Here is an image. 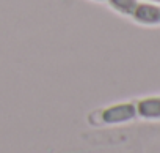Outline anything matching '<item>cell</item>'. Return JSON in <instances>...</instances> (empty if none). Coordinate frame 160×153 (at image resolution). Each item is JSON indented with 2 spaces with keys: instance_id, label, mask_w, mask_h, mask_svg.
<instances>
[{
  "instance_id": "cell-1",
  "label": "cell",
  "mask_w": 160,
  "mask_h": 153,
  "mask_svg": "<svg viewBox=\"0 0 160 153\" xmlns=\"http://www.w3.org/2000/svg\"><path fill=\"white\" fill-rule=\"evenodd\" d=\"M135 114H137V107L133 104L122 103V104L107 107L102 112V120L108 125H115V123H122V122H127V120L133 118Z\"/></svg>"
},
{
  "instance_id": "cell-2",
  "label": "cell",
  "mask_w": 160,
  "mask_h": 153,
  "mask_svg": "<svg viewBox=\"0 0 160 153\" xmlns=\"http://www.w3.org/2000/svg\"><path fill=\"white\" fill-rule=\"evenodd\" d=\"M132 16L141 24H157L160 22V7L152 3H138Z\"/></svg>"
},
{
  "instance_id": "cell-3",
  "label": "cell",
  "mask_w": 160,
  "mask_h": 153,
  "mask_svg": "<svg viewBox=\"0 0 160 153\" xmlns=\"http://www.w3.org/2000/svg\"><path fill=\"white\" fill-rule=\"evenodd\" d=\"M137 111L141 117L158 118L160 117V98H146L141 100L137 106Z\"/></svg>"
},
{
  "instance_id": "cell-4",
  "label": "cell",
  "mask_w": 160,
  "mask_h": 153,
  "mask_svg": "<svg viewBox=\"0 0 160 153\" xmlns=\"http://www.w3.org/2000/svg\"><path fill=\"white\" fill-rule=\"evenodd\" d=\"M108 2L115 10H118L124 14H132L138 5L137 0H108Z\"/></svg>"
},
{
  "instance_id": "cell-5",
  "label": "cell",
  "mask_w": 160,
  "mask_h": 153,
  "mask_svg": "<svg viewBox=\"0 0 160 153\" xmlns=\"http://www.w3.org/2000/svg\"><path fill=\"white\" fill-rule=\"evenodd\" d=\"M151 2H160V0H151Z\"/></svg>"
}]
</instances>
